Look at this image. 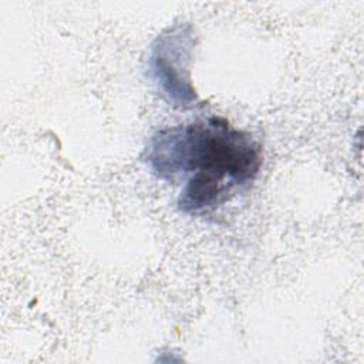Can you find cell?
<instances>
[{"mask_svg":"<svg viewBox=\"0 0 364 364\" xmlns=\"http://www.w3.org/2000/svg\"><path fill=\"white\" fill-rule=\"evenodd\" d=\"M144 161L159 179L188 175L179 193L183 213L209 212L256 179L263 156L257 141L222 117L165 128L152 135Z\"/></svg>","mask_w":364,"mask_h":364,"instance_id":"1","label":"cell"},{"mask_svg":"<svg viewBox=\"0 0 364 364\" xmlns=\"http://www.w3.org/2000/svg\"><path fill=\"white\" fill-rule=\"evenodd\" d=\"M192 46V33L186 31L183 26H178L162 33L152 47V73L173 104L188 105L195 100L189 77L185 74Z\"/></svg>","mask_w":364,"mask_h":364,"instance_id":"2","label":"cell"}]
</instances>
